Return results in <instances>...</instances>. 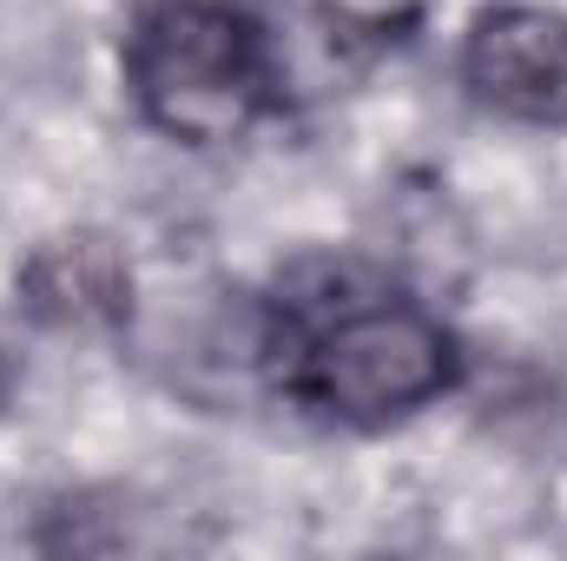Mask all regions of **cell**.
I'll return each mask as SVG.
<instances>
[{
    "label": "cell",
    "mask_w": 567,
    "mask_h": 561,
    "mask_svg": "<svg viewBox=\"0 0 567 561\" xmlns=\"http://www.w3.org/2000/svg\"><path fill=\"white\" fill-rule=\"evenodd\" d=\"M271 377L303 410L343 429H390L442 404L462 377L455 330L396 290L284 304L271 330Z\"/></svg>",
    "instance_id": "obj_1"
},
{
    "label": "cell",
    "mask_w": 567,
    "mask_h": 561,
    "mask_svg": "<svg viewBox=\"0 0 567 561\" xmlns=\"http://www.w3.org/2000/svg\"><path fill=\"white\" fill-rule=\"evenodd\" d=\"M126 86L152 133L231 145L278 106V53L245 0H152L126 33Z\"/></svg>",
    "instance_id": "obj_2"
},
{
    "label": "cell",
    "mask_w": 567,
    "mask_h": 561,
    "mask_svg": "<svg viewBox=\"0 0 567 561\" xmlns=\"http://www.w3.org/2000/svg\"><path fill=\"white\" fill-rule=\"evenodd\" d=\"M462 86L515 126H567V13L502 0L462 33Z\"/></svg>",
    "instance_id": "obj_3"
},
{
    "label": "cell",
    "mask_w": 567,
    "mask_h": 561,
    "mask_svg": "<svg viewBox=\"0 0 567 561\" xmlns=\"http://www.w3.org/2000/svg\"><path fill=\"white\" fill-rule=\"evenodd\" d=\"M20 304L53 330H93L120 324L133 310V265L100 232H60L27 252L20 265Z\"/></svg>",
    "instance_id": "obj_4"
}]
</instances>
